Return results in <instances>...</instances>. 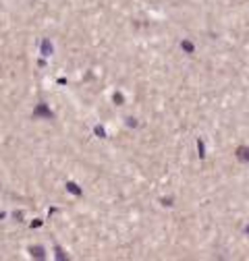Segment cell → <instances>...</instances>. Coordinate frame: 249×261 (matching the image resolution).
<instances>
[{
  "mask_svg": "<svg viewBox=\"0 0 249 261\" xmlns=\"http://www.w3.org/2000/svg\"><path fill=\"white\" fill-rule=\"evenodd\" d=\"M239 158H241V160H247V162H249V149H239Z\"/></svg>",
  "mask_w": 249,
  "mask_h": 261,
  "instance_id": "6da1fadb",
  "label": "cell"
}]
</instances>
